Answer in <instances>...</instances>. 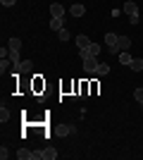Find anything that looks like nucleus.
<instances>
[{
	"label": "nucleus",
	"mask_w": 143,
	"mask_h": 160,
	"mask_svg": "<svg viewBox=\"0 0 143 160\" xmlns=\"http://www.w3.org/2000/svg\"><path fill=\"white\" fill-rule=\"evenodd\" d=\"M55 160L57 158V151L55 148H41V151H34V160Z\"/></svg>",
	"instance_id": "f257e3e1"
},
{
	"label": "nucleus",
	"mask_w": 143,
	"mask_h": 160,
	"mask_svg": "<svg viewBox=\"0 0 143 160\" xmlns=\"http://www.w3.org/2000/svg\"><path fill=\"white\" fill-rule=\"evenodd\" d=\"M98 65H100V62L95 60V55H91V58H86V60H83V72L95 74V72H98Z\"/></svg>",
	"instance_id": "f03ea898"
},
{
	"label": "nucleus",
	"mask_w": 143,
	"mask_h": 160,
	"mask_svg": "<svg viewBox=\"0 0 143 160\" xmlns=\"http://www.w3.org/2000/svg\"><path fill=\"white\" fill-rule=\"evenodd\" d=\"M122 10H124V12H126V14H129V17H138V5H136V2H134V0H126Z\"/></svg>",
	"instance_id": "7ed1b4c3"
},
{
	"label": "nucleus",
	"mask_w": 143,
	"mask_h": 160,
	"mask_svg": "<svg viewBox=\"0 0 143 160\" xmlns=\"http://www.w3.org/2000/svg\"><path fill=\"white\" fill-rule=\"evenodd\" d=\"M50 17H64V5L62 2H53L50 5Z\"/></svg>",
	"instance_id": "20e7f679"
},
{
	"label": "nucleus",
	"mask_w": 143,
	"mask_h": 160,
	"mask_svg": "<svg viewBox=\"0 0 143 160\" xmlns=\"http://www.w3.org/2000/svg\"><path fill=\"white\" fill-rule=\"evenodd\" d=\"M69 14H72V17H83V14H86V7L79 5V2H74V5L69 7Z\"/></svg>",
	"instance_id": "39448f33"
},
{
	"label": "nucleus",
	"mask_w": 143,
	"mask_h": 160,
	"mask_svg": "<svg viewBox=\"0 0 143 160\" xmlns=\"http://www.w3.org/2000/svg\"><path fill=\"white\" fill-rule=\"evenodd\" d=\"M74 41H76V48H79V50H83V48L91 46V38H88V36H83V33H79Z\"/></svg>",
	"instance_id": "423d86ee"
},
{
	"label": "nucleus",
	"mask_w": 143,
	"mask_h": 160,
	"mask_svg": "<svg viewBox=\"0 0 143 160\" xmlns=\"http://www.w3.org/2000/svg\"><path fill=\"white\" fill-rule=\"evenodd\" d=\"M117 48H119V50H129L131 48V38L129 36H119V38H117Z\"/></svg>",
	"instance_id": "0eeeda50"
},
{
	"label": "nucleus",
	"mask_w": 143,
	"mask_h": 160,
	"mask_svg": "<svg viewBox=\"0 0 143 160\" xmlns=\"http://www.w3.org/2000/svg\"><path fill=\"white\" fill-rule=\"evenodd\" d=\"M50 29H53V31L64 29V17H53V19H50Z\"/></svg>",
	"instance_id": "6e6552de"
},
{
	"label": "nucleus",
	"mask_w": 143,
	"mask_h": 160,
	"mask_svg": "<svg viewBox=\"0 0 143 160\" xmlns=\"http://www.w3.org/2000/svg\"><path fill=\"white\" fill-rule=\"evenodd\" d=\"M117 38H119V36H117V33H105V46L107 48H112V46H117Z\"/></svg>",
	"instance_id": "1a4fd4ad"
},
{
	"label": "nucleus",
	"mask_w": 143,
	"mask_h": 160,
	"mask_svg": "<svg viewBox=\"0 0 143 160\" xmlns=\"http://www.w3.org/2000/svg\"><path fill=\"white\" fill-rule=\"evenodd\" d=\"M131 60H134V58L129 55V50H122V53H119V65H126V67H129Z\"/></svg>",
	"instance_id": "9d476101"
},
{
	"label": "nucleus",
	"mask_w": 143,
	"mask_h": 160,
	"mask_svg": "<svg viewBox=\"0 0 143 160\" xmlns=\"http://www.w3.org/2000/svg\"><path fill=\"white\" fill-rule=\"evenodd\" d=\"M17 158L19 160H34V153L26 151V148H19V151H17Z\"/></svg>",
	"instance_id": "9b49d317"
},
{
	"label": "nucleus",
	"mask_w": 143,
	"mask_h": 160,
	"mask_svg": "<svg viewBox=\"0 0 143 160\" xmlns=\"http://www.w3.org/2000/svg\"><path fill=\"white\" fill-rule=\"evenodd\" d=\"M74 132H76L74 124H62L60 127V136H69V134H74Z\"/></svg>",
	"instance_id": "f8f14e48"
},
{
	"label": "nucleus",
	"mask_w": 143,
	"mask_h": 160,
	"mask_svg": "<svg viewBox=\"0 0 143 160\" xmlns=\"http://www.w3.org/2000/svg\"><path fill=\"white\" fill-rule=\"evenodd\" d=\"M129 67H131V69H134V72H143V60H141V58H134Z\"/></svg>",
	"instance_id": "ddd939ff"
},
{
	"label": "nucleus",
	"mask_w": 143,
	"mask_h": 160,
	"mask_svg": "<svg viewBox=\"0 0 143 160\" xmlns=\"http://www.w3.org/2000/svg\"><path fill=\"white\" fill-rule=\"evenodd\" d=\"M14 72H24V74H26V72H31V62H29V60H24L21 65H17V67H14Z\"/></svg>",
	"instance_id": "4468645a"
},
{
	"label": "nucleus",
	"mask_w": 143,
	"mask_h": 160,
	"mask_svg": "<svg viewBox=\"0 0 143 160\" xmlns=\"http://www.w3.org/2000/svg\"><path fill=\"white\" fill-rule=\"evenodd\" d=\"M86 50H88V55H95V58L100 55V46H98V43H93V41H91V46L86 48Z\"/></svg>",
	"instance_id": "2eb2a0df"
},
{
	"label": "nucleus",
	"mask_w": 143,
	"mask_h": 160,
	"mask_svg": "<svg viewBox=\"0 0 143 160\" xmlns=\"http://www.w3.org/2000/svg\"><path fill=\"white\" fill-rule=\"evenodd\" d=\"M95 74H98V77H102V74H110V65H107V62H100V65H98V72H95Z\"/></svg>",
	"instance_id": "dca6fc26"
},
{
	"label": "nucleus",
	"mask_w": 143,
	"mask_h": 160,
	"mask_svg": "<svg viewBox=\"0 0 143 160\" xmlns=\"http://www.w3.org/2000/svg\"><path fill=\"white\" fill-rule=\"evenodd\" d=\"M7 48H12V50H19V48H21V38H10Z\"/></svg>",
	"instance_id": "f3484780"
},
{
	"label": "nucleus",
	"mask_w": 143,
	"mask_h": 160,
	"mask_svg": "<svg viewBox=\"0 0 143 160\" xmlns=\"http://www.w3.org/2000/svg\"><path fill=\"white\" fill-rule=\"evenodd\" d=\"M7 120H10V110H7V108L2 105V108H0V122H2V124H5Z\"/></svg>",
	"instance_id": "a211bd4d"
},
{
	"label": "nucleus",
	"mask_w": 143,
	"mask_h": 160,
	"mask_svg": "<svg viewBox=\"0 0 143 160\" xmlns=\"http://www.w3.org/2000/svg\"><path fill=\"white\" fill-rule=\"evenodd\" d=\"M57 38H60L62 43H64V41H69L72 36H69V31H67V29H60V31H57Z\"/></svg>",
	"instance_id": "6ab92c4d"
},
{
	"label": "nucleus",
	"mask_w": 143,
	"mask_h": 160,
	"mask_svg": "<svg viewBox=\"0 0 143 160\" xmlns=\"http://www.w3.org/2000/svg\"><path fill=\"white\" fill-rule=\"evenodd\" d=\"M134 98H136V103L143 108V88H136V91H134Z\"/></svg>",
	"instance_id": "aec40b11"
},
{
	"label": "nucleus",
	"mask_w": 143,
	"mask_h": 160,
	"mask_svg": "<svg viewBox=\"0 0 143 160\" xmlns=\"http://www.w3.org/2000/svg\"><path fill=\"white\" fill-rule=\"evenodd\" d=\"M0 158H2V160H7V158H10V151H7V148H5V146L0 148Z\"/></svg>",
	"instance_id": "412c9836"
},
{
	"label": "nucleus",
	"mask_w": 143,
	"mask_h": 160,
	"mask_svg": "<svg viewBox=\"0 0 143 160\" xmlns=\"http://www.w3.org/2000/svg\"><path fill=\"white\" fill-rule=\"evenodd\" d=\"M0 2H2V7H12L17 0H0Z\"/></svg>",
	"instance_id": "4be33fe9"
}]
</instances>
